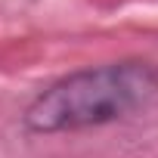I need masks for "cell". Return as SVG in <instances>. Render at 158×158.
<instances>
[{
    "instance_id": "cell-1",
    "label": "cell",
    "mask_w": 158,
    "mask_h": 158,
    "mask_svg": "<svg viewBox=\"0 0 158 158\" xmlns=\"http://www.w3.org/2000/svg\"><path fill=\"white\" fill-rule=\"evenodd\" d=\"M158 99V65L146 59H121L77 68L44 87L22 112L31 136H56L93 130L130 118Z\"/></svg>"
}]
</instances>
